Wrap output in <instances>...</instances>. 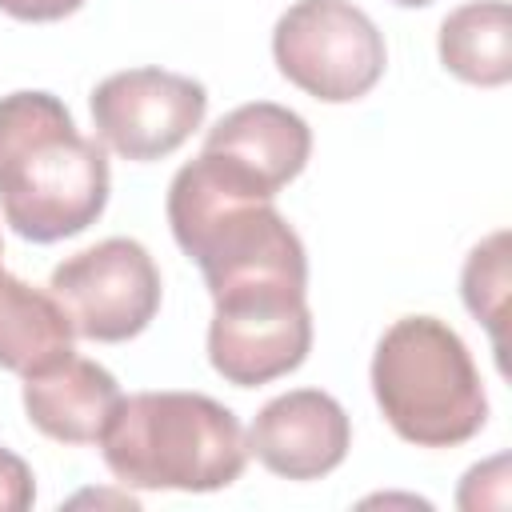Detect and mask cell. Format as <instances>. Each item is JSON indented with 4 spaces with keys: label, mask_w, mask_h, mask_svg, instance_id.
<instances>
[{
    "label": "cell",
    "mask_w": 512,
    "mask_h": 512,
    "mask_svg": "<svg viewBox=\"0 0 512 512\" xmlns=\"http://www.w3.org/2000/svg\"><path fill=\"white\" fill-rule=\"evenodd\" d=\"M208 92L200 80L164 68L112 72L92 92L96 136L124 160L172 156L204 120Z\"/></svg>",
    "instance_id": "7"
},
{
    "label": "cell",
    "mask_w": 512,
    "mask_h": 512,
    "mask_svg": "<svg viewBox=\"0 0 512 512\" xmlns=\"http://www.w3.org/2000/svg\"><path fill=\"white\" fill-rule=\"evenodd\" d=\"M84 0H0V12L16 16V20H32V24H48V20H64L80 8Z\"/></svg>",
    "instance_id": "15"
},
{
    "label": "cell",
    "mask_w": 512,
    "mask_h": 512,
    "mask_svg": "<svg viewBox=\"0 0 512 512\" xmlns=\"http://www.w3.org/2000/svg\"><path fill=\"white\" fill-rule=\"evenodd\" d=\"M0 256H4V244H0Z\"/></svg>",
    "instance_id": "17"
},
{
    "label": "cell",
    "mask_w": 512,
    "mask_h": 512,
    "mask_svg": "<svg viewBox=\"0 0 512 512\" xmlns=\"http://www.w3.org/2000/svg\"><path fill=\"white\" fill-rule=\"evenodd\" d=\"M108 156L80 136L52 92L0 96V208L16 236L56 244L84 232L108 204Z\"/></svg>",
    "instance_id": "1"
},
{
    "label": "cell",
    "mask_w": 512,
    "mask_h": 512,
    "mask_svg": "<svg viewBox=\"0 0 512 512\" xmlns=\"http://www.w3.org/2000/svg\"><path fill=\"white\" fill-rule=\"evenodd\" d=\"M72 336L76 332L52 292H40L0 268V368L28 376L72 352Z\"/></svg>",
    "instance_id": "11"
},
{
    "label": "cell",
    "mask_w": 512,
    "mask_h": 512,
    "mask_svg": "<svg viewBox=\"0 0 512 512\" xmlns=\"http://www.w3.org/2000/svg\"><path fill=\"white\" fill-rule=\"evenodd\" d=\"M276 68L324 104H348L384 76V36L352 0H296L272 28Z\"/></svg>",
    "instance_id": "4"
},
{
    "label": "cell",
    "mask_w": 512,
    "mask_h": 512,
    "mask_svg": "<svg viewBox=\"0 0 512 512\" xmlns=\"http://www.w3.org/2000/svg\"><path fill=\"white\" fill-rule=\"evenodd\" d=\"M392 4H400V8H424V4H432V0H392Z\"/></svg>",
    "instance_id": "16"
},
{
    "label": "cell",
    "mask_w": 512,
    "mask_h": 512,
    "mask_svg": "<svg viewBox=\"0 0 512 512\" xmlns=\"http://www.w3.org/2000/svg\"><path fill=\"white\" fill-rule=\"evenodd\" d=\"M372 392L392 432L416 448L464 444L488 420L480 372L464 340L436 316H404L380 336Z\"/></svg>",
    "instance_id": "3"
},
{
    "label": "cell",
    "mask_w": 512,
    "mask_h": 512,
    "mask_svg": "<svg viewBox=\"0 0 512 512\" xmlns=\"http://www.w3.org/2000/svg\"><path fill=\"white\" fill-rule=\"evenodd\" d=\"M512 12L504 0H472L444 16L440 24V60L452 76L500 88L512 76Z\"/></svg>",
    "instance_id": "12"
},
{
    "label": "cell",
    "mask_w": 512,
    "mask_h": 512,
    "mask_svg": "<svg viewBox=\"0 0 512 512\" xmlns=\"http://www.w3.org/2000/svg\"><path fill=\"white\" fill-rule=\"evenodd\" d=\"M116 404H120L116 376L76 352H64L24 376L28 420L60 444H100Z\"/></svg>",
    "instance_id": "9"
},
{
    "label": "cell",
    "mask_w": 512,
    "mask_h": 512,
    "mask_svg": "<svg viewBox=\"0 0 512 512\" xmlns=\"http://www.w3.org/2000/svg\"><path fill=\"white\" fill-rule=\"evenodd\" d=\"M204 152L232 160L276 196L288 180L304 172L312 156V128L304 124L300 112L284 104L252 100L216 120V128L204 140Z\"/></svg>",
    "instance_id": "10"
},
{
    "label": "cell",
    "mask_w": 512,
    "mask_h": 512,
    "mask_svg": "<svg viewBox=\"0 0 512 512\" xmlns=\"http://www.w3.org/2000/svg\"><path fill=\"white\" fill-rule=\"evenodd\" d=\"M32 500H36L32 468L16 452L0 448V508L4 512H24V508H32Z\"/></svg>",
    "instance_id": "14"
},
{
    "label": "cell",
    "mask_w": 512,
    "mask_h": 512,
    "mask_svg": "<svg viewBox=\"0 0 512 512\" xmlns=\"http://www.w3.org/2000/svg\"><path fill=\"white\" fill-rule=\"evenodd\" d=\"M48 292L76 336L120 344L152 324L160 308V272L144 244L108 236L56 264Z\"/></svg>",
    "instance_id": "6"
},
{
    "label": "cell",
    "mask_w": 512,
    "mask_h": 512,
    "mask_svg": "<svg viewBox=\"0 0 512 512\" xmlns=\"http://www.w3.org/2000/svg\"><path fill=\"white\" fill-rule=\"evenodd\" d=\"M508 232L488 236L484 244L472 248L464 264V304L476 320L492 328V340L500 348V320H504V300H508Z\"/></svg>",
    "instance_id": "13"
},
{
    "label": "cell",
    "mask_w": 512,
    "mask_h": 512,
    "mask_svg": "<svg viewBox=\"0 0 512 512\" xmlns=\"http://www.w3.org/2000/svg\"><path fill=\"white\" fill-rule=\"evenodd\" d=\"M100 452L128 488L216 492L240 480L248 436L240 420L204 392H136L120 396Z\"/></svg>",
    "instance_id": "2"
},
{
    "label": "cell",
    "mask_w": 512,
    "mask_h": 512,
    "mask_svg": "<svg viewBox=\"0 0 512 512\" xmlns=\"http://www.w3.org/2000/svg\"><path fill=\"white\" fill-rule=\"evenodd\" d=\"M348 412L320 388H296L268 400L248 428V456L284 480H320L348 456Z\"/></svg>",
    "instance_id": "8"
},
{
    "label": "cell",
    "mask_w": 512,
    "mask_h": 512,
    "mask_svg": "<svg viewBox=\"0 0 512 512\" xmlns=\"http://www.w3.org/2000/svg\"><path fill=\"white\" fill-rule=\"evenodd\" d=\"M308 284L260 280L216 292L208 324V360L236 388H260L296 372L312 348Z\"/></svg>",
    "instance_id": "5"
}]
</instances>
